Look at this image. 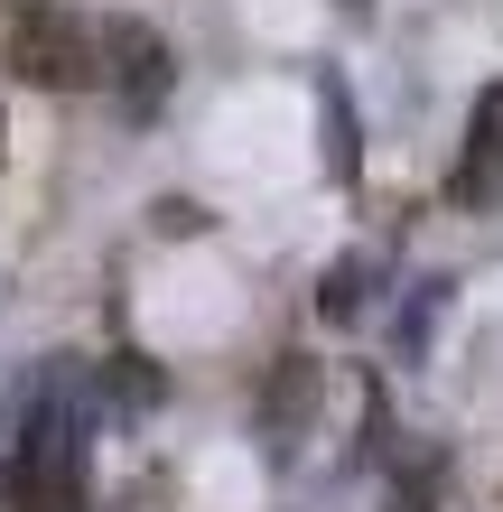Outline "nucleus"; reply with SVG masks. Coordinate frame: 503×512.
<instances>
[{
    "label": "nucleus",
    "mask_w": 503,
    "mask_h": 512,
    "mask_svg": "<svg viewBox=\"0 0 503 512\" xmlns=\"http://www.w3.org/2000/svg\"><path fill=\"white\" fill-rule=\"evenodd\" d=\"M308 410H317V364H308V354H280V364H271V382H261V438H299L308 429Z\"/></svg>",
    "instance_id": "obj_5"
},
{
    "label": "nucleus",
    "mask_w": 503,
    "mask_h": 512,
    "mask_svg": "<svg viewBox=\"0 0 503 512\" xmlns=\"http://www.w3.org/2000/svg\"><path fill=\"white\" fill-rule=\"evenodd\" d=\"M112 401H159V373H140V354H112Z\"/></svg>",
    "instance_id": "obj_8"
},
{
    "label": "nucleus",
    "mask_w": 503,
    "mask_h": 512,
    "mask_svg": "<svg viewBox=\"0 0 503 512\" xmlns=\"http://www.w3.org/2000/svg\"><path fill=\"white\" fill-rule=\"evenodd\" d=\"M327 168H336V177H354V112H345L336 84H327Z\"/></svg>",
    "instance_id": "obj_7"
},
{
    "label": "nucleus",
    "mask_w": 503,
    "mask_h": 512,
    "mask_svg": "<svg viewBox=\"0 0 503 512\" xmlns=\"http://www.w3.org/2000/svg\"><path fill=\"white\" fill-rule=\"evenodd\" d=\"M10 75L38 94H84V84H103V28L56 0H28L10 19Z\"/></svg>",
    "instance_id": "obj_2"
},
{
    "label": "nucleus",
    "mask_w": 503,
    "mask_h": 512,
    "mask_svg": "<svg viewBox=\"0 0 503 512\" xmlns=\"http://www.w3.org/2000/svg\"><path fill=\"white\" fill-rule=\"evenodd\" d=\"M0 149H10V122H0Z\"/></svg>",
    "instance_id": "obj_10"
},
{
    "label": "nucleus",
    "mask_w": 503,
    "mask_h": 512,
    "mask_svg": "<svg viewBox=\"0 0 503 512\" xmlns=\"http://www.w3.org/2000/svg\"><path fill=\"white\" fill-rule=\"evenodd\" d=\"M364 308H373V252H345L327 270V289H317V317H327V326H354Z\"/></svg>",
    "instance_id": "obj_6"
},
{
    "label": "nucleus",
    "mask_w": 503,
    "mask_h": 512,
    "mask_svg": "<svg viewBox=\"0 0 503 512\" xmlns=\"http://www.w3.org/2000/svg\"><path fill=\"white\" fill-rule=\"evenodd\" d=\"M168 75L177 66H168V38H159L150 19H103V84L131 112H159L168 103Z\"/></svg>",
    "instance_id": "obj_3"
},
{
    "label": "nucleus",
    "mask_w": 503,
    "mask_h": 512,
    "mask_svg": "<svg viewBox=\"0 0 503 512\" xmlns=\"http://www.w3.org/2000/svg\"><path fill=\"white\" fill-rule=\"evenodd\" d=\"M0 485L19 512H84V401L66 373L28 391V419L0 438Z\"/></svg>",
    "instance_id": "obj_1"
},
{
    "label": "nucleus",
    "mask_w": 503,
    "mask_h": 512,
    "mask_svg": "<svg viewBox=\"0 0 503 512\" xmlns=\"http://www.w3.org/2000/svg\"><path fill=\"white\" fill-rule=\"evenodd\" d=\"M336 10H345V19H364V10H373V0H336Z\"/></svg>",
    "instance_id": "obj_9"
},
{
    "label": "nucleus",
    "mask_w": 503,
    "mask_h": 512,
    "mask_svg": "<svg viewBox=\"0 0 503 512\" xmlns=\"http://www.w3.org/2000/svg\"><path fill=\"white\" fill-rule=\"evenodd\" d=\"M448 196L466 205V215H494L503 205V84L476 94V122H466V149L448 168Z\"/></svg>",
    "instance_id": "obj_4"
}]
</instances>
